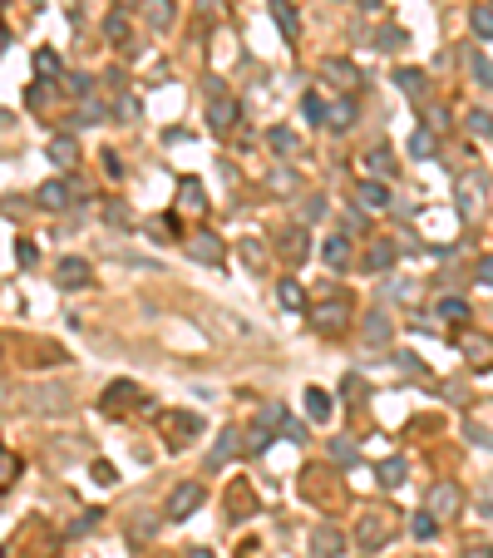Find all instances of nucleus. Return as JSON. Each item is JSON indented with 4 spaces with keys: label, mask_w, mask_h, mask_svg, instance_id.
Masks as SVG:
<instances>
[{
    "label": "nucleus",
    "mask_w": 493,
    "mask_h": 558,
    "mask_svg": "<svg viewBox=\"0 0 493 558\" xmlns=\"http://www.w3.org/2000/svg\"><path fill=\"white\" fill-rule=\"evenodd\" d=\"M202 94H207V124H212V134H227L237 124V99L227 94V84L217 79V75L202 79Z\"/></svg>",
    "instance_id": "nucleus-1"
},
{
    "label": "nucleus",
    "mask_w": 493,
    "mask_h": 558,
    "mask_svg": "<svg viewBox=\"0 0 493 558\" xmlns=\"http://www.w3.org/2000/svg\"><path fill=\"white\" fill-rule=\"evenodd\" d=\"M158 425L168 430V444H173V450H183L193 435H202V415H193V410H158Z\"/></svg>",
    "instance_id": "nucleus-2"
},
{
    "label": "nucleus",
    "mask_w": 493,
    "mask_h": 558,
    "mask_svg": "<svg viewBox=\"0 0 493 558\" xmlns=\"http://www.w3.org/2000/svg\"><path fill=\"white\" fill-rule=\"evenodd\" d=\"M134 405H148L143 401V390L134 380H108L104 385V396H99V410L104 415H114V410H134Z\"/></svg>",
    "instance_id": "nucleus-3"
},
{
    "label": "nucleus",
    "mask_w": 493,
    "mask_h": 558,
    "mask_svg": "<svg viewBox=\"0 0 493 558\" xmlns=\"http://www.w3.org/2000/svg\"><path fill=\"white\" fill-rule=\"evenodd\" d=\"M197 504H202V484H178L173 494H168V504H163V514H168L173 524H183V519H193L197 514Z\"/></svg>",
    "instance_id": "nucleus-4"
},
{
    "label": "nucleus",
    "mask_w": 493,
    "mask_h": 558,
    "mask_svg": "<svg viewBox=\"0 0 493 558\" xmlns=\"http://www.w3.org/2000/svg\"><path fill=\"white\" fill-rule=\"evenodd\" d=\"M385 538H390V519L385 514H360V524H355V548L360 553H375Z\"/></svg>",
    "instance_id": "nucleus-5"
},
{
    "label": "nucleus",
    "mask_w": 493,
    "mask_h": 558,
    "mask_svg": "<svg viewBox=\"0 0 493 558\" xmlns=\"http://www.w3.org/2000/svg\"><path fill=\"white\" fill-rule=\"evenodd\" d=\"M188 257L202 262V267H217V262H223V238L207 233V228H197V233L188 238Z\"/></svg>",
    "instance_id": "nucleus-6"
},
{
    "label": "nucleus",
    "mask_w": 493,
    "mask_h": 558,
    "mask_svg": "<svg viewBox=\"0 0 493 558\" xmlns=\"http://www.w3.org/2000/svg\"><path fill=\"white\" fill-rule=\"evenodd\" d=\"M346 316H350V307H346V302H325V307H311V326H316V331H325V336H336V331H346Z\"/></svg>",
    "instance_id": "nucleus-7"
},
{
    "label": "nucleus",
    "mask_w": 493,
    "mask_h": 558,
    "mask_svg": "<svg viewBox=\"0 0 493 558\" xmlns=\"http://www.w3.org/2000/svg\"><path fill=\"white\" fill-rule=\"evenodd\" d=\"M89 277H94V272H89V262H84V257H60V262H54V282H60L65 292L84 287Z\"/></svg>",
    "instance_id": "nucleus-8"
},
{
    "label": "nucleus",
    "mask_w": 493,
    "mask_h": 558,
    "mask_svg": "<svg viewBox=\"0 0 493 558\" xmlns=\"http://www.w3.org/2000/svg\"><path fill=\"white\" fill-rule=\"evenodd\" d=\"M237 450H247V444H242V430L237 425H227L223 435H217V444H212V455H207V470H223Z\"/></svg>",
    "instance_id": "nucleus-9"
},
{
    "label": "nucleus",
    "mask_w": 493,
    "mask_h": 558,
    "mask_svg": "<svg viewBox=\"0 0 493 558\" xmlns=\"http://www.w3.org/2000/svg\"><path fill=\"white\" fill-rule=\"evenodd\" d=\"M79 188L70 183V178H49V183H40V208H49V212H60V208H70V198H74Z\"/></svg>",
    "instance_id": "nucleus-10"
},
{
    "label": "nucleus",
    "mask_w": 493,
    "mask_h": 558,
    "mask_svg": "<svg viewBox=\"0 0 493 558\" xmlns=\"http://www.w3.org/2000/svg\"><path fill=\"white\" fill-rule=\"evenodd\" d=\"M311 553H316V558H341V553H346V538H341V529H331V524H316V534H311Z\"/></svg>",
    "instance_id": "nucleus-11"
},
{
    "label": "nucleus",
    "mask_w": 493,
    "mask_h": 558,
    "mask_svg": "<svg viewBox=\"0 0 493 558\" xmlns=\"http://www.w3.org/2000/svg\"><path fill=\"white\" fill-rule=\"evenodd\" d=\"M395 257H400L395 238H375V242H370V252H365V272H390V267H395Z\"/></svg>",
    "instance_id": "nucleus-12"
},
{
    "label": "nucleus",
    "mask_w": 493,
    "mask_h": 558,
    "mask_svg": "<svg viewBox=\"0 0 493 558\" xmlns=\"http://www.w3.org/2000/svg\"><path fill=\"white\" fill-rule=\"evenodd\" d=\"M355 198H360V208H370V212L390 208V188H385V178H360V183H355Z\"/></svg>",
    "instance_id": "nucleus-13"
},
{
    "label": "nucleus",
    "mask_w": 493,
    "mask_h": 558,
    "mask_svg": "<svg viewBox=\"0 0 493 558\" xmlns=\"http://www.w3.org/2000/svg\"><path fill=\"white\" fill-rule=\"evenodd\" d=\"M271 20H277V30L286 35V45L301 40V15L291 10V0H271Z\"/></svg>",
    "instance_id": "nucleus-14"
},
{
    "label": "nucleus",
    "mask_w": 493,
    "mask_h": 558,
    "mask_svg": "<svg viewBox=\"0 0 493 558\" xmlns=\"http://www.w3.org/2000/svg\"><path fill=\"white\" fill-rule=\"evenodd\" d=\"M277 252H282L286 262H306V252H311V238H306V228H286V233L277 238Z\"/></svg>",
    "instance_id": "nucleus-15"
},
{
    "label": "nucleus",
    "mask_w": 493,
    "mask_h": 558,
    "mask_svg": "<svg viewBox=\"0 0 493 558\" xmlns=\"http://www.w3.org/2000/svg\"><path fill=\"white\" fill-rule=\"evenodd\" d=\"M252 514H257L252 489H247V484H232V489H227V519H232V524H242V519H252Z\"/></svg>",
    "instance_id": "nucleus-16"
},
{
    "label": "nucleus",
    "mask_w": 493,
    "mask_h": 558,
    "mask_svg": "<svg viewBox=\"0 0 493 558\" xmlns=\"http://www.w3.org/2000/svg\"><path fill=\"white\" fill-rule=\"evenodd\" d=\"M429 509H434V514H454V509H459V484H449V479L434 484V489H429Z\"/></svg>",
    "instance_id": "nucleus-17"
},
{
    "label": "nucleus",
    "mask_w": 493,
    "mask_h": 558,
    "mask_svg": "<svg viewBox=\"0 0 493 558\" xmlns=\"http://www.w3.org/2000/svg\"><path fill=\"white\" fill-rule=\"evenodd\" d=\"M49 158L60 163V169H70V163L79 158V139H74V134H54V139H49Z\"/></svg>",
    "instance_id": "nucleus-18"
},
{
    "label": "nucleus",
    "mask_w": 493,
    "mask_h": 558,
    "mask_svg": "<svg viewBox=\"0 0 493 558\" xmlns=\"http://www.w3.org/2000/svg\"><path fill=\"white\" fill-rule=\"evenodd\" d=\"M360 336H365L370 346H385V341H390V316H385V311H370L365 326H360Z\"/></svg>",
    "instance_id": "nucleus-19"
},
{
    "label": "nucleus",
    "mask_w": 493,
    "mask_h": 558,
    "mask_svg": "<svg viewBox=\"0 0 493 558\" xmlns=\"http://www.w3.org/2000/svg\"><path fill=\"white\" fill-rule=\"evenodd\" d=\"M321 257H325V267L346 272V267H350V242H346V238H325V242H321Z\"/></svg>",
    "instance_id": "nucleus-20"
},
{
    "label": "nucleus",
    "mask_w": 493,
    "mask_h": 558,
    "mask_svg": "<svg viewBox=\"0 0 493 558\" xmlns=\"http://www.w3.org/2000/svg\"><path fill=\"white\" fill-rule=\"evenodd\" d=\"M104 114H108V109L89 94V99H79V109H74V119H70V124H74V129H89V124H104Z\"/></svg>",
    "instance_id": "nucleus-21"
},
{
    "label": "nucleus",
    "mask_w": 493,
    "mask_h": 558,
    "mask_svg": "<svg viewBox=\"0 0 493 558\" xmlns=\"http://www.w3.org/2000/svg\"><path fill=\"white\" fill-rule=\"evenodd\" d=\"M306 415L321 425V420H331V390H321V385H311L306 390Z\"/></svg>",
    "instance_id": "nucleus-22"
},
{
    "label": "nucleus",
    "mask_w": 493,
    "mask_h": 558,
    "mask_svg": "<svg viewBox=\"0 0 493 558\" xmlns=\"http://www.w3.org/2000/svg\"><path fill=\"white\" fill-rule=\"evenodd\" d=\"M365 169H370V178H390L395 173V153L390 148H370L365 153Z\"/></svg>",
    "instance_id": "nucleus-23"
},
{
    "label": "nucleus",
    "mask_w": 493,
    "mask_h": 558,
    "mask_svg": "<svg viewBox=\"0 0 493 558\" xmlns=\"http://www.w3.org/2000/svg\"><path fill=\"white\" fill-rule=\"evenodd\" d=\"M301 119L306 124H325L331 119V104H325L321 94H301Z\"/></svg>",
    "instance_id": "nucleus-24"
},
{
    "label": "nucleus",
    "mask_w": 493,
    "mask_h": 558,
    "mask_svg": "<svg viewBox=\"0 0 493 558\" xmlns=\"http://www.w3.org/2000/svg\"><path fill=\"white\" fill-rule=\"evenodd\" d=\"M350 124H355V99H341V104H331V119H325V129L346 134Z\"/></svg>",
    "instance_id": "nucleus-25"
},
{
    "label": "nucleus",
    "mask_w": 493,
    "mask_h": 558,
    "mask_svg": "<svg viewBox=\"0 0 493 558\" xmlns=\"http://www.w3.org/2000/svg\"><path fill=\"white\" fill-rule=\"evenodd\" d=\"M375 479L385 484V489H395V484H405V460L395 455V460H380V470H375Z\"/></svg>",
    "instance_id": "nucleus-26"
},
{
    "label": "nucleus",
    "mask_w": 493,
    "mask_h": 558,
    "mask_svg": "<svg viewBox=\"0 0 493 558\" xmlns=\"http://www.w3.org/2000/svg\"><path fill=\"white\" fill-rule=\"evenodd\" d=\"M277 302H282L286 311H306V292H301L296 282H277Z\"/></svg>",
    "instance_id": "nucleus-27"
},
{
    "label": "nucleus",
    "mask_w": 493,
    "mask_h": 558,
    "mask_svg": "<svg viewBox=\"0 0 493 558\" xmlns=\"http://www.w3.org/2000/svg\"><path fill=\"white\" fill-rule=\"evenodd\" d=\"M148 25L153 30H168L173 25V0H148Z\"/></svg>",
    "instance_id": "nucleus-28"
},
{
    "label": "nucleus",
    "mask_w": 493,
    "mask_h": 558,
    "mask_svg": "<svg viewBox=\"0 0 493 558\" xmlns=\"http://www.w3.org/2000/svg\"><path fill=\"white\" fill-rule=\"evenodd\" d=\"M178 198H183V208H197V212L207 208V198H202V183H197V178H183V183H178Z\"/></svg>",
    "instance_id": "nucleus-29"
},
{
    "label": "nucleus",
    "mask_w": 493,
    "mask_h": 558,
    "mask_svg": "<svg viewBox=\"0 0 493 558\" xmlns=\"http://www.w3.org/2000/svg\"><path fill=\"white\" fill-rule=\"evenodd\" d=\"M469 75H474L483 89H493V60H488V54H469Z\"/></svg>",
    "instance_id": "nucleus-30"
},
{
    "label": "nucleus",
    "mask_w": 493,
    "mask_h": 558,
    "mask_svg": "<svg viewBox=\"0 0 493 558\" xmlns=\"http://www.w3.org/2000/svg\"><path fill=\"white\" fill-rule=\"evenodd\" d=\"M35 75L60 79V75H65V70H60V54H54V49H40V54H35Z\"/></svg>",
    "instance_id": "nucleus-31"
},
{
    "label": "nucleus",
    "mask_w": 493,
    "mask_h": 558,
    "mask_svg": "<svg viewBox=\"0 0 493 558\" xmlns=\"http://www.w3.org/2000/svg\"><path fill=\"white\" fill-rule=\"evenodd\" d=\"M321 70H325V75H331V79H336V84H355V79H360V75H355V65H350V60H325V65H321Z\"/></svg>",
    "instance_id": "nucleus-32"
},
{
    "label": "nucleus",
    "mask_w": 493,
    "mask_h": 558,
    "mask_svg": "<svg viewBox=\"0 0 493 558\" xmlns=\"http://www.w3.org/2000/svg\"><path fill=\"white\" fill-rule=\"evenodd\" d=\"M464 129H469L474 139H493V114H483V109H474V114L464 119Z\"/></svg>",
    "instance_id": "nucleus-33"
},
{
    "label": "nucleus",
    "mask_w": 493,
    "mask_h": 558,
    "mask_svg": "<svg viewBox=\"0 0 493 558\" xmlns=\"http://www.w3.org/2000/svg\"><path fill=\"white\" fill-rule=\"evenodd\" d=\"M395 84H400L410 99H419V94H424V75H419V70H395Z\"/></svg>",
    "instance_id": "nucleus-34"
},
{
    "label": "nucleus",
    "mask_w": 493,
    "mask_h": 558,
    "mask_svg": "<svg viewBox=\"0 0 493 558\" xmlns=\"http://www.w3.org/2000/svg\"><path fill=\"white\" fill-rule=\"evenodd\" d=\"M434 529H439V514H434V509L410 519V534H414V538H434Z\"/></svg>",
    "instance_id": "nucleus-35"
},
{
    "label": "nucleus",
    "mask_w": 493,
    "mask_h": 558,
    "mask_svg": "<svg viewBox=\"0 0 493 558\" xmlns=\"http://www.w3.org/2000/svg\"><path fill=\"white\" fill-rule=\"evenodd\" d=\"M242 257H247V267H252V272H261V267H266V247H261L257 238H242Z\"/></svg>",
    "instance_id": "nucleus-36"
},
{
    "label": "nucleus",
    "mask_w": 493,
    "mask_h": 558,
    "mask_svg": "<svg viewBox=\"0 0 493 558\" xmlns=\"http://www.w3.org/2000/svg\"><path fill=\"white\" fill-rule=\"evenodd\" d=\"M65 94L89 99V94H94V79H89V75H65Z\"/></svg>",
    "instance_id": "nucleus-37"
},
{
    "label": "nucleus",
    "mask_w": 493,
    "mask_h": 558,
    "mask_svg": "<svg viewBox=\"0 0 493 558\" xmlns=\"http://www.w3.org/2000/svg\"><path fill=\"white\" fill-rule=\"evenodd\" d=\"M410 153H414V158H429V153H434V134H429V129H414V134H410Z\"/></svg>",
    "instance_id": "nucleus-38"
},
{
    "label": "nucleus",
    "mask_w": 493,
    "mask_h": 558,
    "mask_svg": "<svg viewBox=\"0 0 493 558\" xmlns=\"http://www.w3.org/2000/svg\"><path fill=\"white\" fill-rule=\"evenodd\" d=\"M474 35L478 40H493V6H478L474 10Z\"/></svg>",
    "instance_id": "nucleus-39"
},
{
    "label": "nucleus",
    "mask_w": 493,
    "mask_h": 558,
    "mask_svg": "<svg viewBox=\"0 0 493 558\" xmlns=\"http://www.w3.org/2000/svg\"><path fill=\"white\" fill-rule=\"evenodd\" d=\"M341 396H346V401H350V405H360V401H365V380H360V375H355V371H350V375H346V380H341Z\"/></svg>",
    "instance_id": "nucleus-40"
},
{
    "label": "nucleus",
    "mask_w": 493,
    "mask_h": 558,
    "mask_svg": "<svg viewBox=\"0 0 493 558\" xmlns=\"http://www.w3.org/2000/svg\"><path fill=\"white\" fill-rule=\"evenodd\" d=\"M405 40H410V35H405L400 25H385V30H380V35H375V45H380V49H400Z\"/></svg>",
    "instance_id": "nucleus-41"
},
{
    "label": "nucleus",
    "mask_w": 493,
    "mask_h": 558,
    "mask_svg": "<svg viewBox=\"0 0 493 558\" xmlns=\"http://www.w3.org/2000/svg\"><path fill=\"white\" fill-rule=\"evenodd\" d=\"M266 144L277 148V153H296V134H291V129H271V134H266Z\"/></svg>",
    "instance_id": "nucleus-42"
},
{
    "label": "nucleus",
    "mask_w": 493,
    "mask_h": 558,
    "mask_svg": "<svg viewBox=\"0 0 493 558\" xmlns=\"http://www.w3.org/2000/svg\"><path fill=\"white\" fill-rule=\"evenodd\" d=\"M434 311H439L444 321H464V316H469V307H464L459 297H444V302H439V307H434Z\"/></svg>",
    "instance_id": "nucleus-43"
},
{
    "label": "nucleus",
    "mask_w": 493,
    "mask_h": 558,
    "mask_svg": "<svg viewBox=\"0 0 493 558\" xmlns=\"http://www.w3.org/2000/svg\"><path fill=\"white\" fill-rule=\"evenodd\" d=\"M49 99H54V89H49V84H30V89H25V109H45Z\"/></svg>",
    "instance_id": "nucleus-44"
},
{
    "label": "nucleus",
    "mask_w": 493,
    "mask_h": 558,
    "mask_svg": "<svg viewBox=\"0 0 493 558\" xmlns=\"http://www.w3.org/2000/svg\"><path fill=\"white\" fill-rule=\"evenodd\" d=\"M104 35H108V40H129V20H124V15L114 10V15L104 20Z\"/></svg>",
    "instance_id": "nucleus-45"
},
{
    "label": "nucleus",
    "mask_w": 493,
    "mask_h": 558,
    "mask_svg": "<svg viewBox=\"0 0 493 558\" xmlns=\"http://www.w3.org/2000/svg\"><path fill=\"white\" fill-rule=\"evenodd\" d=\"M266 440H271V435H266V425L257 420V430H247V455H261V450H266Z\"/></svg>",
    "instance_id": "nucleus-46"
},
{
    "label": "nucleus",
    "mask_w": 493,
    "mask_h": 558,
    "mask_svg": "<svg viewBox=\"0 0 493 558\" xmlns=\"http://www.w3.org/2000/svg\"><path fill=\"white\" fill-rule=\"evenodd\" d=\"M15 262H20V267H35V262H40V247H35L30 238H20V247H15Z\"/></svg>",
    "instance_id": "nucleus-47"
},
{
    "label": "nucleus",
    "mask_w": 493,
    "mask_h": 558,
    "mask_svg": "<svg viewBox=\"0 0 493 558\" xmlns=\"http://www.w3.org/2000/svg\"><path fill=\"white\" fill-rule=\"evenodd\" d=\"M331 455H336L341 465H350V460H355V444H350V440H331Z\"/></svg>",
    "instance_id": "nucleus-48"
},
{
    "label": "nucleus",
    "mask_w": 493,
    "mask_h": 558,
    "mask_svg": "<svg viewBox=\"0 0 493 558\" xmlns=\"http://www.w3.org/2000/svg\"><path fill=\"white\" fill-rule=\"evenodd\" d=\"M474 277H478V282H483V287H493V252H488V257H478V267H474Z\"/></svg>",
    "instance_id": "nucleus-49"
},
{
    "label": "nucleus",
    "mask_w": 493,
    "mask_h": 558,
    "mask_svg": "<svg viewBox=\"0 0 493 558\" xmlns=\"http://www.w3.org/2000/svg\"><path fill=\"white\" fill-rule=\"evenodd\" d=\"M10 479H15V455L0 450V484H10Z\"/></svg>",
    "instance_id": "nucleus-50"
},
{
    "label": "nucleus",
    "mask_w": 493,
    "mask_h": 558,
    "mask_svg": "<svg viewBox=\"0 0 493 558\" xmlns=\"http://www.w3.org/2000/svg\"><path fill=\"white\" fill-rule=\"evenodd\" d=\"M301 217H306V222H316V217H325V198H311V203L301 208Z\"/></svg>",
    "instance_id": "nucleus-51"
},
{
    "label": "nucleus",
    "mask_w": 493,
    "mask_h": 558,
    "mask_svg": "<svg viewBox=\"0 0 493 558\" xmlns=\"http://www.w3.org/2000/svg\"><path fill=\"white\" fill-rule=\"evenodd\" d=\"M94 524H99V509H84V519H74V529H70V534H89Z\"/></svg>",
    "instance_id": "nucleus-52"
},
{
    "label": "nucleus",
    "mask_w": 493,
    "mask_h": 558,
    "mask_svg": "<svg viewBox=\"0 0 493 558\" xmlns=\"http://www.w3.org/2000/svg\"><path fill=\"white\" fill-rule=\"evenodd\" d=\"M94 479H99V484H114V465H108V460H94Z\"/></svg>",
    "instance_id": "nucleus-53"
},
{
    "label": "nucleus",
    "mask_w": 493,
    "mask_h": 558,
    "mask_svg": "<svg viewBox=\"0 0 493 558\" xmlns=\"http://www.w3.org/2000/svg\"><path fill=\"white\" fill-rule=\"evenodd\" d=\"M104 169L114 173V178H124V163H119V153H104Z\"/></svg>",
    "instance_id": "nucleus-54"
},
{
    "label": "nucleus",
    "mask_w": 493,
    "mask_h": 558,
    "mask_svg": "<svg viewBox=\"0 0 493 558\" xmlns=\"http://www.w3.org/2000/svg\"><path fill=\"white\" fill-rule=\"evenodd\" d=\"M286 440H296V444H301V440H306V425H301V420H286Z\"/></svg>",
    "instance_id": "nucleus-55"
},
{
    "label": "nucleus",
    "mask_w": 493,
    "mask_h": 558,
    "mask_svg": "<svg viewBox=\"0 0 493 558\" xmlns=\"http://www.w3.org/2000/svg\"><path fill=\"white\" fill-rule=\"evenodd\" d=\"M395 361H400L405 371H419V361H414V351H395Z\"/></svg>",
    "instance_id": "nucleus-56"
},
{
    "label": "nucleus",
    "mask_w": 493,
    "mask_h": 558,
    "mask_svg": "<svg viewBox=\"0 0 493 558\" xmlns=\"http://www.w3.org/2000/svg\"><path fill=\"white\" fill-rule=\"evenodd\" d=\"M355 6H360V10H380V0H355Z\"/></svg>",
    "instance_id": "nucleus-57"
},
{
    "label": "nucleus",
    "mask_w": 493,
    "mask_h": 558,
    "mask_svg": "<svg viewBox=\"0 0 493 558\" xmlns=\"http://www.w3.org/2000/svg\"><path fill=\"white\" fill-rule=\"evenodd\" d=\"M188 558H212V553L207 548H188Z\"/></svg>",
    "instance_id": "nucleus-58"
},
{
    "label": "nucleus",
    "mask_w": 493,
    "mask_h": 558,
    "mask_svg": "<svg viewBox=\"0 0 493 558\" xmlns=\"http://www.w3.org/2000/svg\"><path fill=\"white\" fill-rule=\"evenodd\" d=\"M202 10H207V15H212V10H217V0H202Z\"/></svg>",
    "instance_id": "nucleus-59"
},
{
    "label": "nucleus",
    "mask_w": 493,
    "mask_h": 558,
    "mask_svg": "<svg viewBox=\"0 0 493 558\" xmlns=\"http://www.w3.org/2000/svg\"><path fill=\"white\" fill-rule=\"evenodd\" d=\"M0 558H6V548H0Z\"/></svg>",
    "instance_id": "nucleus-60"
}]
</instances>
